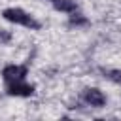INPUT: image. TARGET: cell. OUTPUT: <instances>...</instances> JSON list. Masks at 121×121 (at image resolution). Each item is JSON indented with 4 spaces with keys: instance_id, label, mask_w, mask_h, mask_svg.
Here are the masks:
<instances>
[{
    "instance_id": "52a82bcc",
    "label": "cell",
    "mask_w": 121,
    "mask_h": 121,
    "mask_svg": "<svg viewBox=\"0 0 121 121\" xmlns=\"http://www.w3.org/2000/svg\"><path fill=\"white\" fill-rule=\"evenodd\" d=\"M89 21H87V17H83L81 13H76L74 11V15H70V19H68V25L70 26H83V25H87Z\"/></svg>"
},
{
    "instance_id": "6da1fadb",
    "label": "cell",
    "mask_w": 121,
    "mask_h": 121,
    "mask_svg": "<svg viewBox=\"0 0 121 121\" xmlns=\"http://www.w3.org/2000/svg\"><path fill=\"white\" fill-rule=\"evenodd\" d=\"M2 17L6 19V21H9V23H15V25H23V26H26V28H30V30H40V21H36L32 15H28L25 9H21V8H6L4 11H2Z\"/></svg>"
},
{
    "instance_id": "ba28073f",
    "label": "cell",
    "mask_w": 121,
    "mask_h": 121,
    "mask_svg": "<svg viewBox=\"0 0 121 121\" xmlns=\"http://www.w3.org/2000/svg\"><path fill=\"white\" fill-rule=\"evenodd\" d=\"M9 40H11V32L0 30V43H9Z\"/></svg>"
},
{
    "instance_id": "8992f818",
    "label": "cell",
    "mask_w": 121,
    "mask_h": 121,
    "mask_svg": "<svg viewBox=\"0 0 121 121\" xmlns=\"http://www.w3.org/2000/svg\"><path fill=\"white\" fill-rule=\"evenodd\" d=\"M100 72H102L104 78H108L110 81L121 85V70H115V68H100Z\"/></svg>"
},
{
    "instance_id": "5b68a950",
    "label": "cell",
    "mask_w": 121,
    "mask_h": 121,
    "mask_svg": "<svg viewBox=\"0 0 121 121\" xmlns=\"http://www.w3.org/2000/svg\"><path fill=\"white\" fill-rule=\"evenodd\" d=\"M53 8L57 11L74 13V11H78V2L76 0H53Z\"/></svg>"
},
{
    "instance_id": "9c48e42d",
    "label": "cell",
    "mask_w": 121,
    "mask_h": 121,
    "mask_svg": "<svg viewBox=\"0 0 121 121\" xmlns=\"http://www.w3.org/2000/svg\"><path fill=\"white\" fill-rule=\"evenodd\" d=\"M47 2H53V0H47Z\"/></svg>"
},
{
    "instance_id": "277c9868",
    "label": "cell",
    "mask_w": 121,
    "mask_h": 121,
    "mask_svg": "<svg viewBox=\"0 0 121 121\" xmlns=\"http://www.w3.org/2000/svg\"><path fill=\"white\" fill-rule=\"evenodd\" d=\"M6 93L9 96H32L34 95V85L25 83L23 79L9 81V83H6Z\"/></svg>"
},
{
    "instance_id": "7a4b0ae2",
    "label": "cell",
    "mask_w": 121,
    "mask_h": 121,
    "mask_svg": "<svg viewBox=\"0 0 121 121\" xmlns=\"http://www.w3.org/2000/svg\"><path fill=\"white\" fill-rule=\"evenodd\" d=\"M81 98H83L85 104H89V106H93V108H102V106L106 104L104 93H102L100 89H96V87H87V89H83V91H81Z\"/></svg>"
},
{
    "instance_id": "3957f363",
    "label": "cell",
    "mask_w": 121,
    "mask_h": 121,
    "mask_svg": "<svg viewBox=\"0 0 121 121\" xmlns=\"http://www.w3.org/2000/svg\"><path fill=\"white\" fill-rule=\"evenodd\" d=\"M26 74H28V68L23 66V64H8V66H4V70H2V78H4L6 83L25 79Z\"/></svg>"
}]
</instances>
